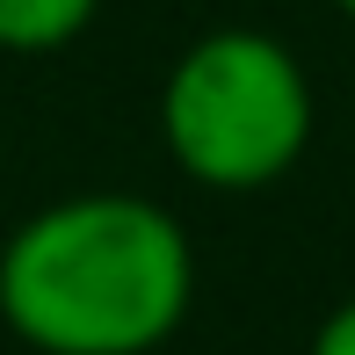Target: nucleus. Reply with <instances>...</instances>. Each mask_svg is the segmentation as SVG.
Listing matches in <instances>:
<instances>
[{
  "instance_id": "1",
  "label": "nucleus",
  "mask_w": 355,
  "mask_h": 355,
  "mask_svg": "<svg viewBox=\"0 0 355 355\" xmlns=\"http://www.w3.org/2000/svg\"><path fill=\"white\" fill-rule=\"evenodd\" d=\"M196 304V247L138 189L37 203L0 239V327L29 355H153Z\"/></svg>"
},
{
  "instance_id": "2",
  "label": "nucleus",
  "mask_w": 355,
  "mask_h": 355,
  "mask_svg": "<svg viewBox=\"0 0 355 355\" xmlns=\"http://www.w3.org/2000/svg\"><path fill=\"white\" fill-rule=\"evenodd\" d=\"M304 58L268 29H203L159 80V145L196 189H276L312 145Z\"/></svg>"
},
{
  "instance_id": "3",
  "label": "nucleus",
  "mask_w": 355,
  "mask_h": 355,
  "mask_svg": "<svg viewBox=\"0 0 355 355\" xmlns=\"http://www.w3.org/2000/svg\"><path fill=\"white\" fill-rule=\"evenodd\" d=\"M102 15V0H0V51L8 58H51L80 44Z\"/></svg>"
},
{
  "instance_id": "4",
  "label": "nucleus",
  "mask_w": 355,
  "mask_h": 355,
  "mask_svg": "<svg viewBox=\"0 0 355 355\" xmlns=\"http://www.w3.org/2000/svg\"><path fill=\"white\" fill-rule=\"evenodd\" d=\"M304 355H355V297H341L327 319H319V334H312Z\"/></svg>"
},
{
  "instance_id": "5",
  "label": "nucleus",
  "mask_w": 355,
  "mask_h": 355,
  "mask_svg": "<svg viewBox=\"0 0 355 355\" xmlns=\"http://www.w3.org/2000/svg\"><path fill=\"white\" fill-rule=\"evenodd\" d=\"M334 8H341V15H348V22H355V0H334Z\"/></svg>"
}]
</instances>
